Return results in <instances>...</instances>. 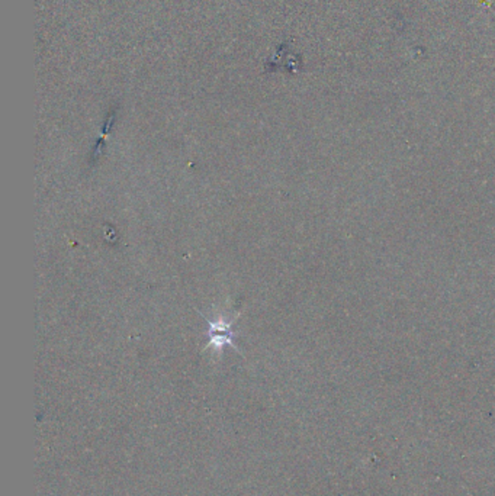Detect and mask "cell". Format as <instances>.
<instances>
[{
	"label": "cell",
	"mask_w": 495,
	"mask_h": 496,
	"mask_svg": "<svg viewBox=\"0 0 495 496\" xmlns=\"http://www.w3.org/2000/svg\"><path fill=\"white\" fill-rule=\"evenodd\" d=\"M208 338L211 345L223 347L224 344H230L234 347V334L231 331V324L225 323L223 320L217 323H209V330H208Z\"/></svg>",
	"instance_id": "cell-1"
}]
</instances>
